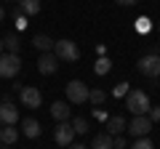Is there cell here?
<instances>
[{
    "mask_svg": "<svg viewBox=\"0 0 160 149\" xmlns=\"http://www.w3.org/2000/svg\"><path fill=\"white\" fill-rule=\"evenodd\" d=\"M149 96L144 91H128L126 93V109L131 112V115H147L149 112Z\"/></svg>",
    "mask_w": 160,
    "mask_h": 149,
    "instance_id": "1",
    "label": "cell"
},
{
    "mask_svg": "<svg viewBox=\"0 0 160 149\" xmlns=\"http://www.w3.org/2000/svg\"><path fill=\"white\" fill-rule=\"evenodd\" d=\"M19 69H22V59L19 53H0V80L3 77H16Z\"/></svg>",
    "mask_w": 160,
    "mask_h": 149,
    "instance_id": "2",
    "label": "cell"
},
{
    "mask_svg": "<svg viewBox=\"0 0 160 149\" xmlns=\"http://www.w3.org/2000/svg\"><path fill=\"white\" fill-rule=\"evenodd\" d=\"M53 53L59 61H78L80 59V48L72 40H56L53 43Z\"/></svg>",
    "mask_w": 160,
    "mask_h": 149,
    "instance_id": "3",
    "label": "cell"
},
{
    "mask_svg": "<svg viewBox=\"0 0 160 149\" xmlns=\"http://www.w3.org/2000/svg\"><path fill=\"white\" fill-rule=\"evenodd\" d=\"M136 69L144 74V77H160V56L158 53H147V56H142L136 61Z\"/></svg>",
    "mask_w": 160,
    "mask_h": 149,
    "instance_id": "4",
    "label": "cell"
},
{
    "mask_svg": "<svg viewBox=\"0 0 160 149\" xmlns=\"http://www.w3.org/2000/svg\"><path fill=\"white\" fill-rule=\"evenodd\" d=\"M126 131L131 133L133 138H142V136H147V133L152 131V120H149L147 115H133V120L126 123Z\"/></svg>",
    "mask_w": 160,
    "mask_h": 149,
    "instance_id": "5",
    "label": "cell"
},
{
    "mask_svg": "<svg viewBox=\"0 0 160 149\" xmlns=\"http://www.w3.org/2000/svg\"><path fill=\"white\" fill-rule=\"evenodd\" d=\"M67 99L72 104H86L88 101V85L83 80H69L67 83Z\"/></svg>",
    "mask_w": 160,
    "mask_h": 149,
    "instance_id": "6",
    "label": "cell"
},
{
    "mask_svg": "<svg viewBox=\"0 0 160 149\" xmlns=\"http://www.w3.org/2000/svg\"><path fill=\"white\" fill-rule=\"evenodd\" d=\"M19 99H22V104H24V107H29V109H38L40 104H43L40 91H38V88H32V85H24L22 91H19Z\"/></svg>",
    "mask_w": 160,
    "mask_h": 149,
    "instance_id": "7",
    "label": "cell"
},
{
    "mask_svg": "<svg viewBox=\"0 0 160 149\" xmlns=\"http://www.w3.org/2000/svg\"><path fill=\"white\" fill-rule=\"evenodd\" d=\"M53 138H56V144H59V147H69V144H72V138H75L72 125H69L67 120H62V123L56 125V131H53Z\"/></svg>",
    "mask_w": 160,
    "mask_h": 149,
    "instance_id": "8",
    "label": "cell"
},
{
    "mask_svg": "<svg viewBox=\"0 0 160 149\" xmlns=\"http://www.w3.org/2000/svg\"><path fill=\"white\" fill-rule=\"evenodd\" d=\"M38 69H40V74H53L59 69V59H56V53L53 51H46L43 56L38 59Z\"/></svg>",
    "mask_w": 160,
    "mask_h": 149,
    "instance_id": "9",
    "label": "cell"
},
{
    "mask_svg": "<svg viewBox=\"0 0 160 149\" xmlns=\"http://www.w3.org/2000/svg\"><path fill=\"white\" fill-rule=\"evenodd\" d=\"M16 123H19V109L11 101H3L0 104V125H16Z\"/></svg>",
    "mask_w": 160,
    "mask_h": 149,
    "instance_id": "10",
    "label": "cell"
},
{
    "mask_svg": "<svg viewBox=\"0 0 160 149\" xmlns=\"http://www.w3.org/2000/svg\"><path fill=\"white\" fill-rule=\"evenodd\" d=\"M51 115H53V120H69V104L67 101H53L51 104Z\"/></svg>",
    "mask_w": 160,
    "mask_h": 149,
    "instance_id": "11",
    "label": "cell"
},
{
    "mask_svg": "<svg viewBox=\"0 0 160 149\" xmlns=\"http://www.w3.org/2000/svg\"><path fill=\"white\" fill-rule=\"evenodd\" d=\"M123 131H126V120H123L120 115H115V117L107 120V133H109V136H120Z\"/></svg>",
    "mask_w": 160,
    "mask_h": 149,
    "instance_id": "12",
    "label": "cell"
},
{
    "mask_svg": "<svg viewBox=\"0 0 160 149\" xmlns=\"http://www.w3.org/2000/svg\"><path fill=\"white\" fill-rule=\"evenodd\" d=\"M53 43H56V40H51L48 35H35V37H32V46L38 48V51H43V53L53 51Z\"/></svg>",
    "mask_w": 160,
    "mask_h": 149,
    "instance_id": "13",
    "label": "cell"
},
{
    "mask_svg": "<svg viewBox=\"0 0 160 149\" xmlns=\"http://www.w3.org/2000/svg\"><path fill=\"white\" fill-rule=\"evenodd\" d=\"M22 133H24L27 138H38V136H40V123L32 120V117L24 120V123H22Z\"/></svg>",
    "mask_w": 160,
    "mask_h": 149,
    "instance_id": "14",
    "label": "cell"
},
{
    "mask_svg": "<svg viewBox=\"0 0 160 149\" xmlns=\"http://www.w3.org/2000/svg\"><path fill=\"white\" fill-rule=\"evenodd\" d=\"M19 8H22V13H27V16H38L40 13V0H19Z\"/></svg>",
    "mask_w": 160,
    "mask_h": 149,
    "instance_id": "15",
    "label": "cell"
},
{
    "mask_svg": "<svg viewBox=\"0 0 160 149\" xmlns=\"http://www.w3.org/2000/svg\"><path fill=\"white\" fill-rule=\"evenodd\" d=\"M0 141H3V144H16V141H19V131H16L13 125L0 128Z\"/></svg>",
    "mask_w": 160,
    "mask_h": 149,
    "instance_id": "16",
    "label": "cell"
},
{
    "mask_svg": "<svg viewBox=\"0 0 160 149\" xmlns=\"http://www.w3.org/2000/svg\"><path fill=\"white\" fill-rule=\"evenodd\" d=\"M91 149H112V136H109V133H99V136H93Z\"/></svg>",
    "mask_w": 160,
    "mask_h": 149,
    "instance_id": "17",
    "label": "cell"
},
{
    "mask_svg": "<svg viewBox=\"0 0 160 149\" xmlns=\"http://www.w3.org/2000/svg\"><path fill=\"white\" fill-rule=\"evenodd\" d=\"M3 46H6L8 53H19V48H22V43H19V35H8L6 40H3Z\"/></svg>",
    "mask_w": 160,
    "mask_h": 149,
    "instance_id": "18",
    "label": "cell"
},
{
    "mask_svg": "<svg viewBox=\"0 0 160 149\" xmlns=\"http://www.w3.org/2000/svg\"><path fill=\"white\" fill-rule=\"evenodd\" d=\"M72 131H75V136H78V133H80V136L88 133V120H86V117H75V120H72Z\"/></svg>",
    "mask_w": 160,
    "mask_h": 149,
    "instance_id": "19",
    "label": "cell"
},
{
    "mask_svg": "<svg viewBox=\"0 0 160 149\" xmlns=\"http://www.w3.org/2000/svg\"><path fill=\"white\" fill-rule=\"evenodd\" d=\"M88 101L91 104H104L107 101V93H104L102 88H93V91H88Z\"/></svg>",
    "mask_w": 160,
    "mask_h": 149,
    "instance_id": "20",
    "label": "cell"
},
{
    "mask_svg": "<svg viewBox=\"0 0 160 149\" xmlns=\"http://www.w3.org/2000/svg\"><path fill=\"white\" fill-rule=\"evenodd\" d=\"M131 149H155V144L149 141L147 136H142V138H136V141H133V147Z\"/></svg>",
    "mask_w": 160,
    "mask_h": 149,
    "instance_id": "21",
    "label": "cell"
},
{
    "mask_svg": "<svg viewBox=\"0 0 160 149\" xmlns=\"http://www.w3.org/2000/svg\"><path fill=\"white\" fill-rule=\"evenodd\" d=\"M149 27H152V24H149V19H147V16H142V19L136 22V29H139L142 35H147V32H149Z\"/></svg>",
    "mask_w": 160,
    "mask_h": 149,
    "instance_id": "22",
    "label": "cell"
},
{
    "mask_svg": "<svg viewBox=\"0 0 160 149\" xmlns=\"http://www.w3.org/2000/svg\"><path fill=\"white\" fill-rule=\"evenodd\" d=\"M96 72L99 74H107L109 72V61H107V59H99V61H96Z\"/></svg>",
    "mask_w": 160,
    "mask_h": 149,
    "instance_id": "23",
    "label": "cell"
},
{
    "mask_svg": "<svg viewBox=\"0 0 160 149\" xmlns=\"http://www.w3.org/2000/svg\"><path fill=\"white\" fill-rule=\"evenodd\" d=\"M147 117H149V120H152V123H158V120H160V107H149Z\"/></svg>",
    "mask_w": 160,
    "mask_h": 149,
    "instance_id": "24",
    "label": "cell"
},
{
    "mask_svg": "<svg viewBox=\"0 0 160 149\" xmlns=\"http://www.w3.org/2000/svg\"><path fill=\"white\" fill-rule=\"evenodd\" d=\"M112 149H126V138H123V136H115L112 138Z\"/></svg>",
    "mask_w": 160,
    "mask_h": 149,
    "instance_id": "25",
    "label": "cell"
},
{
    "mask_svg": "<svg viewBox=\"0 0 160 149\" xmlns=\"http://www.w3.org/2000/svg\"><path fill=\"white\" fill-rule=\"evenodd\" d=\"M115 3H118V6H136L139 0H115Z\"/></svg>",
    "mask_w": 160,
    "mask_h": 149,
    "instance_id": "26",
    "label": "cell"
},
{
    "mask_svg": "<svg viewBox=\"0 0 160 149\" xmlns=\"http://www.w3.org/2000/svg\"><path fill=\"white\" fill-rule=\"evenodd\" d=\"M16 24H19V29H24V27H27V19H24V16H16Z\"/></svg>",
    "mask_w": 160,
    "mask_h": 149,
    "instance_id": "27",
    "label": "cell"
},
{
    "mask_svg": "<svg viewBox=\"0 0 160 149\" xmlns=\"http://www.w3.org/2000/svg\"><path fill=\"white\" fill-rule=\"evenodd\" d=\"M67 149H88V147H83V144H69Z\"/></svg>",
    "mask_w": 160,
    "mask_h": 149,
    "instance_id": "28",
    "label": "cell"
},
{
    "mask_svg": "<svg viewBox=\"0 0 160 149\" xmlns=\"http://www.w3.org/2000/svg\"><path fill=\"white\" fill-rule=\"evenodd\" d=\"M3 19H6V11H3V6H0V22H3Z\"/></svg>",
    "mask_w": 160,
    "mask_h": 149,
    "instance_id": "29",
    "label": "cell"
},
{
    "mask_svg": "<svg viewBox=\"0 0 160 149\" xmlns=\"http://www.w3.org/2000/svg\"><path fill=\"white\" fill-rule=\"evenodd\" d=\"M3 51H6V46H3V40H0V53H3Z\"/></svg>",
    "mask_w": 160,
    "mask_h": 149,
    "instance_id": "30",
    "label": "cell"
},
{
    "mask_svg": "<svg viewBox=\"0 0 160 149\" xmlns=\"http://www.w3.org/2000/svg\"><path fill=\"white\" fill-rule=\"evenodd\" d=\"M158 32H160V22H158Z\"/></svg>",
    "mask_w": 160,
    "mask_h": 149,
    "instance_id": "31",
    "label": "cell"
},
{
    "mask_svg": "<svg viewBox=\"0 0 160 149\" xmlns=\"http://www.w3.org/2000/svg\"><path fill=\"white\" fill-rule=\"evenodd\" d=\"M16 3H19V0H16Z\"/></svg>",
    "mask_w": 160,
    "mask_h": 149,
    "instance_id": "32",
    "label": "cell"
}]
</instances>
